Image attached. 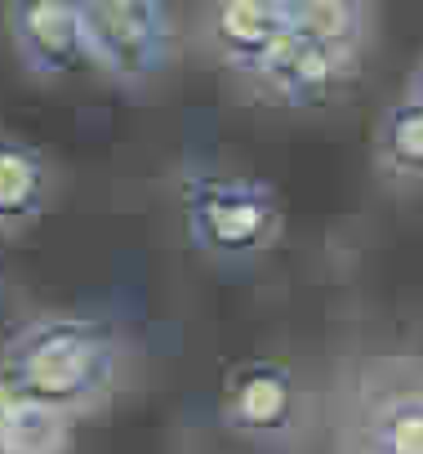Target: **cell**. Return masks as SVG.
Listing matches in <instances>:
<instances>
[{
  "label": "cell",
  "instance_id": "1",
  "mask_svg": "<svg viewBox=\"0 0 423 454\" xmlns=\"http://www.w3.org/2000/svg\"><path fill=\"white\" fill-rule=\"evenodd\" d=\"M125 339L107 321L81 312H41L0 348V374L67 419L98 414L125 387Z\"/></svg>",
  "mask_w": 423,
  "mask_h": 454
},
{
  "label": "cell",
  "instance_id": "2",
  "mask_svg": "<svg viewBox=\"0 0 423 454\" xmlns=\"http://www.w3.org/2000/svg\"><path fill=\"white\" fill-rule=\"evenodd\" d=\"M178 214L196 254L219 268H246L277 250L286 232V205L259 174L192 165L178 178Z\"/></svg>",
  "mask_w": 423,
  "mask_h": 454
},
{
  "label": "cell",
  "instance_id": "3",
  "mask_svg": "<svg viewBox=\"0 0 423 454\" xmlns=\"http://www.w3.org/2000/svg\"><path fill=\"white\" fill-rule=\"evenodd\" d=\"M90 59L121 90L156 85L178 59V32L165 0H76Z\"/></svg>",
  "mask_w": 423,
  "mask_h": 454
},
{
  "label": "cell",
  "instance_id": "4",
  "mask_svg": "<svg viewBox=\"0 0 423 454\" xmlns=\"http://www.w3.org/2000/svg\"><path fill=\"white\" fill-rule=\"evenodd\" d=\"M219 414L223 427L250 445H290L308 419V392L286 361L250 356L228 370Z\"/></svg>",
  "mask_w": 423,
  "mask_h": 454
},
{
  "label": "cell",
  "instance_id": "5",
  "mask_svg": "<svg viewBox=\"0 0 423 454\" xmlns=\"http://www.w3.org/2000/svg\"><path fill=\"white\" fill-rule=\"evenodd\" d=\"M356 72H361V54L312 41L290 23L286 41L246 81V90L277 107H325L356 81Z\"/></svg>",
  "mask_w": 423,
  "mask_h": 454
},
{
  "label": "cell",
  "instance_id": "6",
  "mask_svg": "<svg viewBox=\"0 0 423 454\" xmlns=\"http://www.w3.org/2000/svg\"><path fill=\"white\" fill-rule=\"evenodd\" d=\"M5 27L23 72L36 81H67L94 67L76 0H10Z\"/></svg>",
  "mask_w": 423,
  "mask_h": 454
},
{
  "label": "cell",
  "instance_id": "7",
  "mask_svg": "<svg viewBox=\"0 0 423 454\" xmlns=\"http://www.w3.org/2000/svg\"><path fill=\"white\" fill-rule=\"evenodd\" d=\"M290 19L272 0H205L200 10V41L241 85L268 63V54L286 41Z\"/></svg>",
  "mask_w": 423,
  "mask_h": 454
},
{
  "label": "cell",
  "instance_id": "8",
  "mask_svg": "<svg viewBox=\"0 0 423 454\" xmlns=\"http://www.w3.org/2000/svg\"><path fill=\"white\" fill-rule=\"evenodd\" d=\"M54 169L41 147L0 129V237H23L45 218Z\"/></svg>",
  "mask_w": 423,
  "mask_h": 454
},
{
  "label": "cell",
  "instance_id": "9",
  "mask_svg": "<svg viewBox=\"0 0 423 454\" xmlns=\"http://www.w3.org/2000/svg\"><path fill=\"white\" fill-rule=\"evenodd\" d=\"M361 427V450H383V454H423V387L401 383V387H374L361 401L356 414Z\"/></svg>",
  "mask_w": 423,
  "mask_h": 454
},
{
  "label": "cell",
  "instance_id": "10",
  "mask_svg": "<svg viewBox=\"0 0 423 454\" xmlns=\"http://www.w3.org/2000/svg\"><path fill=\"white\" fill-rule=\"evenodd\" d=\"M72 445V419L0 374V454H54Z\"/></svg>",
  "mask_w": 423,
  "mask_h": 454
},
{
  "label": "cell",
  "instance_id": "11",
  "mask_svg": "<svg viewBox=\"0 0 423 454\" xmlns=\"http://www.w3.org/2000/svg\"><path fill=\"white\" fill-rule=\"evenodd\" d=\"M374 165L392 183H423V98L405 94L374 125Z\"/></svg>",
  "mask_w": 423,
  "mask_h": 454
},
{
  "label": "cell",
  "instance_id": "12",
  "mask_svg": "<svg viewBox=\"0 0 423 454\" xmlns=\"http://www.w3.org/2000/svg\"><path fill=\"white\" fill-rule=\"evenodd\" d=\"M290 23L312 41L365 54L370 32H374V0H308Z\"/></svg>",
  "mask_w": 423,
  "mask_h": 454
},
{
  "label": "cell",
  "instance_id": "13",
  "mask_svg": "<svg viewBox=\"0 0 423 454\" xmlns=\"http://www.w3.org/2000/svg\"><path fill=\"white\" fill-rule=\"evenodd\" d=\"M405 94H414V98H423V59L414 63V72H410V81H405Z\"/></svg>",
  "mask_w": 423,
  "mask_h": 454
},
{
  "label": "cell",
  "instance_id": "14",
  "mask_svg": "<svg viewBox=\"0 0 423 454\" xmlns=\"http://www.w3.org/2000/svg\"><path fill=\"white\" fill-rule=\"evenodd\" d=\"M272 5H277V10L286 14V19H294V14H299V10L308 5V0H272Z\"/></svg>",
  "mask_w": 423,
  "mask_h": 454
}]
</instances>
